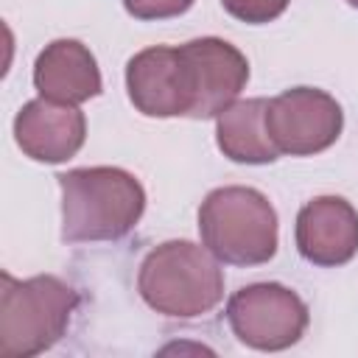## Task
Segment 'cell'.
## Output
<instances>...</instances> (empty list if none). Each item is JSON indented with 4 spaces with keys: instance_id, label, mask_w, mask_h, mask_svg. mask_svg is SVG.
<instances>
[{
    "instance_id": "cell-1",
    "label": "cell",
    "mask_w": 358,
    "mask_h": 358,
    "mask_svg": "<svg viewBox=\"0 0 358 358\" xmlns=\"http://www.w3.org/2000/svg\"><path fill=\"white\" fill-rule=\"evenodd\" d=\"M62 238L70 243L117 241L131 232L145 210L143 185L120 168H76L59 173Z\"/></svg>"
},
{
    "instance_id": "cell-2",
    "label": "cell",
    "mask_w": 358,
    "mask_h": 358,
    "mask_svg": "<svg viewBox=\"0 0 358 358\" xmlns=\"http://www.w3.org/2000/svg\"><path fill=\"white\" fill-rule=\"evenodd\" d=\"M148 308L176 319L210 313L224 296V274L210 249L190 241H168L145 255L137 274Z\"/></svg>"
},
{
    "instance_id": "cell-3",
    "label": "cell",
    "mask_w": 358,
    "mask_h": 358,
    "mask_svg": "<svg viewBox=\"0 0 358 358\" xmlns=\"http://www.w3.org/2000/svg\"><path fill=\"white\" fill-rule=\"evenodd\" d=\"M78 305L76 291L59 277H0V358H31L53 347Z\"/></svg>"
},
{
    "instance_id": "cell-4",
    "label": "cell",
    "mask_w": 358,
    "mask_h": 358,
    "mask_svg": "<svg viewBox=\"0 0 358 358\" xmlns=\"http://www.w3.org/2000/svg\"><path fill=\"white\" fill-rule=\"evenodd\" d=\"M199 232L215 260L260 266L277 252V213L255 187H218L199 210Z\"/></svg>"
},
{
    "instance_id": "cell-5",
    "label": "cell",
    "mask_w": 358,
    "mask_h": 358,
    "mask_svg": "<svg viewBox=\"0 0 358 358\" xmlns=\"http://www.w3.org/2000/svg\"><path fill=\"white\" fill-rule=\"evenodd\" d=\"M227 319L241 344L277 352L302 338L308 327V308L291 288L257 282L229 296Z\"/></svg>"
},
{
    "instance_id": "cell-6",
    "label": "cell",
    "mask_w": 358,
    "mask_h": 358,
    "mask_svg": "<svg viewBox=\"0 0 358 358\" xmlns=\"http://www.w3.org/2000/svg\"><path fill=\"white\" fill-rule=\"evenodd\" d=\"M268 137L280 154L308 157L330 148L344 126L341 106L316 87H294L268 101Z\"/></svg>"
},
{
    "instance_id": "cell-7",
    "label": "cell",
    "mask_w": 358,
    "mask_h": 358,
    "mask_svg": "<svg viewBox=\"0 0 358 358\" xmlns=\"http://www.w3.org/2000/svg\"><path fill=\"white\" fill-rule=\"evenodd\" d=\"M126 87L137 112L148 117L190 115L193 87L182 48H145L126 64Z\"/></svg>"
},
{
    "instance_id": "cell-8",
    "label": "cell",
    "mask_w": 358,
    "mask_h": 358,
    "mask_svg": "<svg viewBox=\"0 0 358 358\" xmlns=\"http://www.w3.org/2000/svg\"><path fill=\"white\" fill-rule=\"evenodd\" d=\"M179 48L187 62L193 87L190 117H218L229 103H235L249 81L246 56L235 45L215 36L193 39Z\"/></svg>"
},
{
    "instance_id": "cell-9",
    "label": "cell",
    "mask_w": 358,
    "mask_h": 358,
    "mask_svg": "<svg viewBox=\"0 0 358 358\" xmlns=\"http://www.w3.org/2000/svg\"><path fill=\"white\" fill-rule=\"evenodd\" d=\"M296 249L313 266H344L358 252V213L341 196H319L296 215Z\"/></svg>"
},
{
    "instance_id": "cell-10",
    "label": "cell",
    "mask_w": 358,
    "mask_h": 358,
    "mask_svg": "<svg viewBox=\"0 0 358 358\" xmlns=\"http://www.w3.org/2000/svg\"><path fill=\"white\" fill-rule=\"evenodd\" d=\"M14 137L22 154L36 162H64L78 154L87 137L84 112L70 103H56L48 98L28 101L17 120Z\"/></svg>"
},
{
    "instance_id": "cell-11",
    "label": "cell",
    "mask_w": 358,
    "mask_h": 358,
    "mask_svg": "<svg viewBox=\"0 0 358 358\" xmlns=\"http://www.w3.org/2000/svg\"><path fill=\"white\" fill-rule=\"evenodd\" d=\"M34 84L42 98L76 106L101 92V73L95 56L81 42L56 39L36 56Z\"/></svg>"
},
{
    "instance_id": "cell-12",
    "label": "cell",
    "mask_w": 358,
    "mask_h": 358,
    "mask_svg": "<svg viewBox=\"0 0 358 358\" xmlns=\"http://www.w3.org/2000/svg\"><path fill=\"white\" fill-rule=\"evenodd\" d=\"M266 109H268V101L249 98V101L229 103L218 115L215 140L224 157H229L232 162H249V165H263L277 159L280 151L268 137Z\"/></svg>"
},
{
    "instance_id": "cell-13",
    "label": "cell",
    "mask_w": 358,
    "mask_h": 358,
    "mask_svg": "<svg viewBox=\"0 0 358 358\" xmlns=\"http://www.w3.org/2000/svg\"><path fill=\"white\" fill-rule=\"evenodd\" d=\"M291 0H221V6L241 22H249V25H263V22H271L277 20L285 8H288Z\"/></svg>"
},
{
    "instance_id": "cell-14",
    "label": "cell",
    "mask_w": 358,
    "mask_h": 358,
    "mask_svg": "<svg viewBox=\"0 0 358 358\" xmlns=\"http://www.w3.org/2000/svg\"><path fill=\"white\" fill-rule=\"evenodd\" d=\"M123 6L137 20H168L185 14L193 0H123Z\"/></svg>"
},
{
    "instance_id": "cell-15",
    "label": "cell",
    "mask_w": 358,
    "mask_h": 358,
    "mask_svg": "<svg viewBox=\"0 0 358 358\" xmlns=\"http://www.w3.org/2000/svg\"><path fill=\"white\" fill-rule=\"evenodd\" d=\"M347 3H350V6H355V8H358V0H347Z\"/></svg>"
}]
</instances>
